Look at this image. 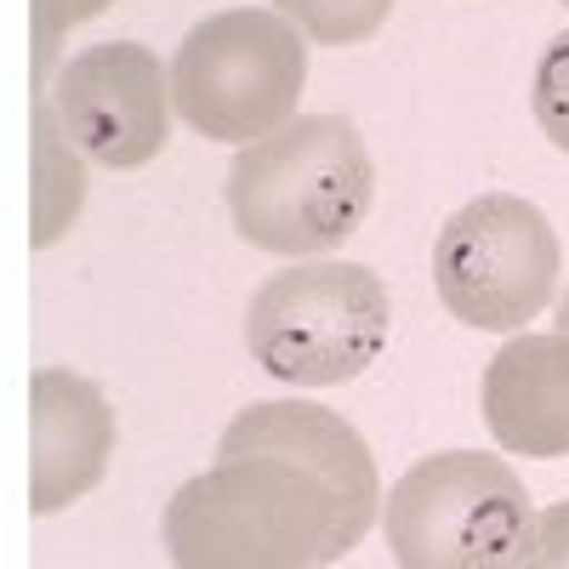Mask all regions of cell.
Segmentation results:
<instances>
[{
  "label": "cell",
  "instance_id": "3",
  "mask_svg": "<svg viewBox=\"0 0 569 569\" xmlns=\"http://www.w3.org/2000/svg\"><path fill=\"white\" fill-rule=\"evenodd\" d=\"M530 530V490L490 450L421 456L382 496V536L399 569H518Z\"/></svg>",
  "mask_w": 569,
  "mask_h": 569
},
{
  "label": "cell",
  "instance_id": "1",
  "mask_svg": "<svg viewBox=\"0 0 569 569\" xmlns=\"http://www.w3.org/2000/svg\"><path fill=\"white\" fill-rule=\"evenodd\" d=\"M376 166L348 114H297L246 142L228 166V217L273 257H325L365 228Z\"/></svg>",
  "mask_w": 569,
  "mask_h": 569
},
{
  "label": "cell",
  "instance_id": "2",
  "mask_svg": "<svg viewBox=\"0 0 569 569\" xmlns=\"http://www.w3.org/2000/svg\"><path fill=\"white\" fill-rule=\"evenodd\" d=\"M171 569H319L337 563L325 485L273 456H217L166 501Z\"/></svg>",
  "mask_w": 569,
  "mask_h": 569
},
{
  "label": "cell",
  "instance_id": "15",
  "mask_svg": "<svg viewBox=\"0 0 569 569\" xmlns=\"http://www.w3.org/2000/svg\"><path fill=\"white\" fill-rule=\"evenodd\" d=\"M518 569H569V501H552L547 512H536V530Z\"/></svg>",
  "mask_w": 569,
  "mask_h": 569
},
{
  "label": "cell",
  "instance_id": "8",
  "mask_svg": "<svg viewBox=\"0 0 569 569\" xmlns=\"http://www.w3.org/2000/svg\"><path fill=\"white\" fill-rule=\"evenodd\" d=\"M217 456H273V461L302 467L308 479H319L330 507H337V558H348L370 536L376 518H382V485H376V456L365 433L313 399L246 405L228 421Z\"/></svg>",
  "mask_w": 569,
  "mask_h": 569
},
{
  "label": "cell",
  "instance_id": "16",
  "mask_svg": "<svg viewBox=\"0 0 569 569\" xmlns=\"http://www.w3.org/2000/svg\"><path fill=\"white\" fill-rule=\"evenodd\" d=\"M558 330H563V337H569V291L558 297Z\"/></svg>",
  "mask_w": 569,
  "mask_h": 569
},
{
  "label": "cell",
  "instance_id": "6",
  "mask_svg": "<svg viewBox=\"0 0 569 569\" xmlns=\"http://www.w3.org/2000/svg\"><path fill=\"white\" fill-rule=\"evenodd\" d=\"M558 233L536 200L479 194L433 240V284L445 313L472 330H525L558 284Z\"/></svg>",
  "mask_w": 569,
  "mask_h": 569
},
{
  "label": "cell",
  "instance_id": "7",
  "mask_svg": "<svg viewBox=\"0 0 569 569\" xmlns=\"http://www.w3.org/2000/svg\"><path fill=\"white\" fill-rule=\"evenodd\" d=\"M69 142L109 171L149 166L171 137V74L142 40H98L46 86Z\"/></svg>",
  "mask_w": 569,
  "mask_h": 569
},
{
  "label": "cell",
  "instance_id": "13",
  "mask_svg": "<svg viewBox=\"0 0 569 569\" xmlns=\"http://www.w3.org/2000/svg\"><path fill=\"white\" fill-rule=\"evenodd\" d=\"M114 7V0H34V98H46V86H52V74L63 69L58 63V46L69 29L103 18Z\"/></svg>",
  "mask_w": 569,
  "mask_h": 569
},
{
  "label": "cell",
  "instance_id": "17",
  "mask_svg": "<svg viewBox=\"0 0 569 569\" xmlns=\"http://www.w3.org/2000/svg\"><path fill=\"white\" fill-rule=\"evenodd\" d=\"M563 7H569V0H563Z\"/></svg>",
  "mask_w": 569,
  "mask_h": 569
},
{
  "label": "cell",
  "instance_id": "12",
  "mask_svg": "<svg viewBox=\"0 0 569 569\" xmlns=\"http://www.w3.org/2000/svg\"><path fill=\"white\" fill-rule=\"evenodd\" d=\"M273 12H284L319 46H359L388 23L393 0H273Z\"/></svg>",
  "mask_w": 569,
  "mask_h": 569
},
{
  "label": "cell",
  "instance_id": "11",
  "mask_svg": "<svg viewBox=\"0 0 569 569\" xmlns=\"http://www.w3.org/2000/svg\"><path fill=\"white\" fill-rule=\"evenodd\" d=\"M86 211V154L58 126L52 103L34 98V251L58 246Z\"/></svg>",
  "mask_w": 569,
  "mask_h": 569
},
{
  "label": "cell",
  "instance_id": "4",
  "mask_svg": "<svg viewBox=\"0 0 569 569\" xmlns=\"http://www.w3.org/2000/svg\"><path fill=\"white\" fill-rule=\"evenodd\" d=\"M393 330L388 284L365 262H297L246 308L251 359L291 388H342L376 365Z\"/></svg>",
  "mask_w": 569,
  "mask_h": 569
},
{
  "label": "cell",
  "instance_id": "5",
  "mask_svg": "<svg viewBox=\"0 0 569 569\" xmlns=\"http://www.w3.org/2000/svg\"><path fill=\"white\" fill-rule=\"evenodd\" d=\"M308 86V34L262 7L211 12L182 34L171 58L177 120L211 142H257L297 120Z\"/></svg>",
  "mask_w": 569,
  "mask_h": 569
},
{
  "label": "cell",
  "instance_id": "14",
  "mask_svg": "<svg viewBox=\"0 0 569 569\" xmlns=\"http://www.w3.org/2000/svg\"><path fill=\"white\" fill-rule=\"evenodd\" d=\"M530 103H536V126L547 131V142L569 154V29L541 52Z\"/></svg>",
  "mask_w": 569,
  "mask_h": 569
},
{
  "label": "cell",
  "instance_id": "9",
  "mask_svg": "<svg viewBox=\"0 0 569 569\" xmlns=\"http://www.w3.org/2000/svg\"><path fill=\"white\" fill-rule=\"evenodd\" d=\"M34 512H63L86 490L103 485L109 456H114V410L74 370H34Z\"/></svg>",
  "mask_w": 569,
  "mask_h": 569
},
{
  "label": "cell",
  "instance_id": "10",
  "mask_svg": "<svg viewBox=\"0 0 569 569\" xmlns=\"http://www.w3.org/2000/svg\"><path fill=\"white\" fill-rule=\"evenodd\" d=\"M485 427L512 456H569V337H507L485 370Z\"/></svg>",
  "mask_w": 569,
  "mask_h": 569
}]
</instances>
